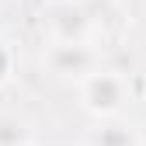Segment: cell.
Returning <instances> with one entry per match:
<instances>
[{
	"label": "cell",
	"mask_w": 146,
	"mask_h": 146,
	"mask_svg": "<svg viewBox=\"0 0 146 146\" xmlns=\"http://www.w3.org/2000/svg\"><path fill=\"white\" fill-rule=\"evenodd\" d=\"M84 146H143V132L122 115H111V118H98L84 132Z\"/></svg>",
	"instance_id": "obj_4"
},
{
	"label": "cell",
	"mask_w": 146,
	"mask_h": 146,
	"mask_svg": "<svg viewBox=\"0 0 146 146\" xmlns=\"http://www.w3.org/2000/svg\"><path fill=\"white\" fill-rule=\"evenodd\" d=\"M14 70H17V52H14L11 38H4V35H0V87L11 84Z\"/></svg>",
	"instance_id": "obj_6"
},
{
	"label": "cell",
	"mask_w": 146,
	"mask_h": 146,
	"mask_svg": "<svg viewBox=\"0 0 146 146\" xmlns=\"http://www.w3.org/2000/svg\"><path fill=\"white\" fill-rule=\"evenodd\" d=\"M77 94H80L84 111H90L94 118H111V115H122V108L129 104L132 87H129L125 70L98 63L87 77L77 80Z\"/></svg>",
	"instance_id": "obj_1"
},
{
	"label": "cell",
	"mask_w": 146,
	"mask_h": 146,
	"mask_svg": "<svg viewBox=\"0 0 146 146\" xmlns=\"http://www.w3.org/2000/svg\"><path fill=\"white\" fill-rule=\"evenodd\" d=\"M0 146H35L31 122L17 111H0Z\"/></svg>",
	"instance_id": "obj_5"
},
{
	"label": "cell",
	"mask_w": 146,
	"mask_h": 146,
	"mask_svg": "<svg viewBox=\"0 0 146 146\" xmlns=\"http://www.w3.org/2000/svg\"><path fill=\"white\" fill-rule=\"evenodd\" d=\"M98 21L80 4H56L49 11V38H94Z\"/></svg>",
	"instance_id": "obj_3"
},
{
	"label": "cell",
	"mask_w": 146,
	"mask_h": 146,
	"mask_svg": "<svg viewBox=\"0 0 146 146\" xmlns=\"http://www.w3.org/2000/svg\"><path fill=\"white\" fill-rule=\"evenodd\" d=\"M42 63L52 77L77 84L101 63V49L94 45V38H49L42 49Z\"/></svg>",
	"instance_id": "obj_2"
}]
</instances>
